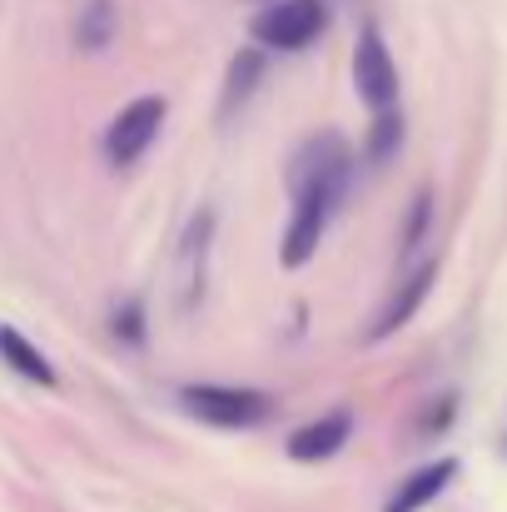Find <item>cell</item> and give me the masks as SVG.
Here are the masks:
<instances>
[{"instance_id": "7a4b0ae2", "label": "cell", "mask_w": 507, "mask_h": 512, "mask_svg": "<svg viewBox=\"0 0 507 512\" xmlns=\"http://www.w3.org/2000/svg\"><path fill=\"white\" fill-rule=\"evenodd\" d=\"M329 10L319 0H279L264 15H254V40L269 50H304L324 35Z\"/></svg>"}, {"instance_id": "8fae6325", "label": "cell", "mask_w": 507, "mask_h": 512, "mask_svg": "<svg viewBox=\"0 0 507 512\" xmlns=\"http://www.w3.org/2000/svg\"><path fill=\"white\" fill-rule=\"evenodd\" d=\"M0 363H10L20 378H30V383H55V368H50V358L35 348V343L25 339L20 329H10V324H0Z\"/></svg>"}, {"instance_id": "9c48e42d", "label": "cell", "mask_w": 507, "mask_h": 512, "mask_svg": "<svg viewBox=\"0 0 507 512\" xmlns=\"http://www.w3.org/2000/svg\"><path fill=\"white\" fill-rule=\"evenodd\" d=\"M458 478V458H438V463H428V468H418L413 478H403L398 483V493L388 498V508L383 512H423L428 503H438L443 498V488Z\"/></svg>"}, {"instance_id": "3957f363", "label": "cell", "mask_w": 507, "mask_h": 512, "mask_svg": "<svg viewBox=\"0 0 507 512\" xmlns=\"http://www.w3.org/2000/svg\"><path fill=\"white\" fill-rule=\"evenodd\" d=\"M348 174H353V155L338 135H319L299 150L294 160V194L314 189V194H329V199H343L348 189Z\"/></svg>"}, {"instance_id": "5bb4252c", "label": "cell", "mask_w": 507, "mask_h": 512, "mask_svg": "<svg viewBox=\"0 0 507 512\" xmlns=\"http://www.w3.org/2000/svg\"><path fill=\"white\" fill-rule=\"evenodd\" d=\"M403 150V115L398 110H378L368 125V165H388Z\"/></svg>"}, {"instance_id": "6da1fadb", "label": "cell", "mask_w": 507, "mask_h": 512, "mask_svg": "<svg viewBox=\"0 0 507 512\" xmlns=\"http://www.w3.org/2000/svg\"><path fill=\"white\" fill-rule=\"evenodd\" d=\"M179 403L194 418L214 423V428H254V423H264L274 413L269 393H259V388H224V383H189V388H179Z\"/></svg>"}, {"instance_id": "e0dca14e", "label": "cell", "mask_w": 507, "mask_h": 512, "mask_svg": "<svg viewBox=\"0 0 507 512\" xmlns=\"http://www.w3.org/2000/svg\"><path fill=\"white\" fill-rule=\"evenodd\" d=\"M453 408H458V398H453V393H448V398H438V408H428V418H423V433H433V428H448Z\"/></svg>"}, {"instance_id": "9a60e30c", "label": "cell", "mask_w": 507, "mask_h": 512, "mask_svg": "<svg viewBox=\"0 0 507 512\" xmlns=\"http://www.w3.org/2000/svg\"><path fill=\"white\" fill-rule=\"evenodd\" d=\"M428 229H433V194H428V189H418V194H413V204H408V224H403L398 249H403V254H413V249L428 239Z\"/></svg>"}, {"instance_id": "52a82bcc", "label": "cell", "mask_w": 507, "mask_h": 512, "mask_svg": "<svg viewBox=\"0 0 507 512\" xmlns=\"http://www.w3.org/2000/svg\"><path fill=\"white\" fill-rule=\"evenodd\" d=\"M433 279H438V264H418V269L398 284V294L388 299V309L378 314V324H373V334H368V339H393V334H398L418 309H423V299H428Z\"/></svg>"}, {"instance_id": "277c9868", "label": "cell", "mask_w": 507, "mask_h": 512, "mask_svg": "<svg viewBox=\"0 0 507 512\" xmlns=\"http://www.w3.org/2000/svg\"><path fill=\"white\" fill-rule=\"evenodd\" d=\"M353 85L373 105V115L393 110V100H398V65H393V55H388V45H383V35L373 25L353 45Z\"/></svg>"}, {"instance_id": "8992f818", "label": "cell", "mask_w": 507, "mask_h": 512, "mask_svg": "<svg viewBox=\"0 0 507 512\" xmlns=\"http://www.w3.org/2000/svg\"><path fill=\"white\" fill-rule=\"evenodd\" d=\"M334 204L338 199L314 194V189H304V194H299L294 219H289V234H284V264H289V269H299V264H309V259H314V249H319V239H324V229H329Z\"/></svg>"}, {"instance_id": "7c38bea8", "label": "cell", "mask_w": 507, "mask_h": 512, "mask_svg": "<svg viewBox=\"0 0 507 512\" xmlns=\"http://www.w3.org/2000/svg\"><path fill=\"white\" fill-rule=\"evenodd\" d=\"M259 75H264V55H259V50H239L234 65H229V85H224V105H219V115H234V110L254 95Z\"/></svg>"}, {"instance_id": "ba28073f", "label": "cell", "mask_w": 507, "mask_h": 512, "mask_svg": "<svg viewBox=\"0 0 507 512\" xmlns=\"http://www.w3.org/2000/svg\"><path fill=\"white\" fill-rule=\"evenodd\" d=\"M348 433H353V413H324L319 423H309L289 438V458L294 463H324L348 443Z\"/></svg>"}, {"instance_id": "30bf717a", "label": "cell", "mask_w": 507, "mask_h": 512, "mask_svg": "<svg viewBox=\"0 0 507 512\" xmlns=\"http://www.w3.org/2000/svg\"><path fill=\"white\" fill-rule=\"evenodd\" d=\"M209 229H214V214L204 209V214L189 224V239H184V254H179V289H184V309L204 294V249H209Z\"/></svg>"}, {"instance_id": "2e32d148", "label": "cell", "mask_w": 507, "mask_h": 512, "mask_svg": "<svg viewBox=\"0 0 507 512\" xmlns=\"http://www.w3.org/2000/svg\"><path fill=\"white\" fill-rule=\"evenodd\" d=\"M115 334L125 343H145V304L130 299L125 309H115Z\"/></svg>"}, {"instance_id": "4fadbf2b", "label": "cell", "mask_w": 507, "mask_h": 512, "mask_svg": "<svg viewBox=\"0 0 507 512\" xmlns=\"http://www.w3.org/2000/svg\"><path fill=\"white\" fill-rule=\"evenodd\" d=\"M115 30H120V10H115V0H90V5L80 10L75 35H80L85 50H105V45L115 40Z\"/></svg>"}, {"instance_id": "5b68a950", "label": "cell", "mask_w": 507, "mask_h": 512, "mask_svg": "<svg viewBox=\"0 0 507 512\" xmlns=\"http://www.w3.org/2000/svg\"><path fill=\"white\" fill-rule=\"evenodd\" d=\"M160 125H165V100L145 95V100L125 105V110L115 115L110 135H105V155H110V165H135V160L150 150V140L160 135Z\"/></svg>"}]
</instances>
